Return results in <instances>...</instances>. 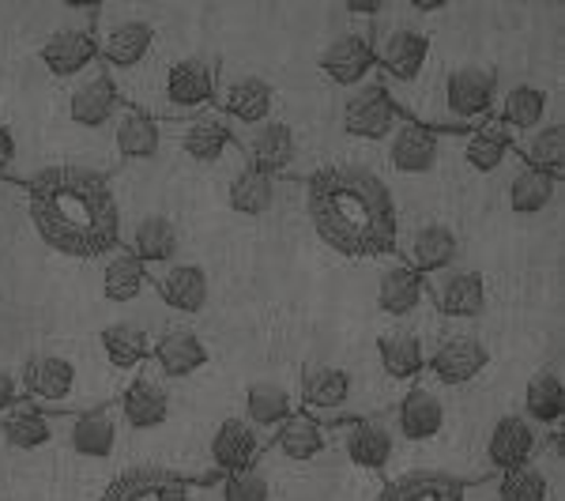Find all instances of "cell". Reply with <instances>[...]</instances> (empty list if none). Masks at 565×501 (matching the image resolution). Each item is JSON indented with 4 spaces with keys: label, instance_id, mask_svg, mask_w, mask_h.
<instances>
[{
    "label": "cell",
    "instance_id": "1",
    "mask_svg": "<svg viewBox=\"0 0 565 501\" xmlns=\"http://www.w3.org/2000/svg\"><path fill=\"white\" fill-rule=\"evenodd\" d=\"M26 212L50 249L76 260L109 257L121 245V212L106 174L87 167H50L26 185Z\"/></svg>",
    "mask_w": 565,
    "mask_h": 501
},
{
    "label": "cell",
    "instance_id": "2",
    "mask_svg": "<svg viewBox=\"0 0 565 501\" xmlns=\"http://www.w3.org/2000/svg\"><path fill=\"white\" fill-rule=\"evenodd\" d=\"M313 234L343 257H388L396 249V204L381 174L362 162H328L306 181Z\"/></svg>",
    "mask_w": 565,
    "mask_h": 501
},
{
    "label": "cell",
    "instance_id": "3",
    "mask_svg": "<svg viewBox=\"0 0 565 501\" xmlns=\"http://www.w3.org/2000/svg\"><path fill=\"white\" fill-rule=\"evenodd\" d=\"M498 76L487 65H460L441 79L437 90V129H482L487 121H494L498 109Z\"/></svg>",
    "mask_w": 565,
    "mask_h": 501
},
{
    "label": "cell",
    "instance_id": "4",
    "mask_svg": "<svg viewBox=\"0 0 565 501\" xmlns=\"http://www.w3.org/2000/svg\"><path fill=\"white\" fill-rule=\"evenodd\" d=\"M154 23L140 20V15H121V20H109L106 26L95 31V45H98V65L114 87L121 90L125 79H132L140 65H148L151 50H154Z\"/></svg>",
    "mask_w": 565,
    "mask_h": 501
},
{
    "label": "cell",
    "instance_id": "5",
    "mask_svg": "<svg viewBox=\"0 0 565 501\" xmlns=\"http://www.w3.org/2000/svg\"><path fill=\"white\" fill-rule=\"evenodd\" d=\"M218 95V65L212 57L189 53L170 65L167 79H162V109L170 117H200L207 114Z\"/></svg>",
    "mask_w": 565,
    "mask_h": 501
},
{
    "label": "cell",
    "instance_id": "6",
    "mask_svg": "<svg viewBox=\"0 0 565 501\" xmlns=\"http://www.w3.org/2000/svg\"><path fill=\"white\" fill-rule=\"evenodd\" d=\"M20 388L31 396V404L39 407V412L42 407L61 412V407H68L72 399L79 396V366L68 359V354L39 351L23 362Z\"/></svg>",
    "mask_w": 565,
    "mask_h": 501
},
{
    "label": "cell",
    "instance_id": "7",
    "mask_svg": "<svg viewBox=\"0 0 565 501\" xmlns=\"http://www.w3.org/2000/svg\"><path fill=\"white\" fill-rule=\"evenodd\" d=\"M377 57V68H381V84L392 87H412L418 84V76L426 72V61H430V34L423 26H392L385 34V42L373 50Z\"/></svg>",
    "mask_w": 565,
    "mask_h": 501
},
{
    "label": "cell",
    "instance_id": "8",
    "mask_svg": "<svg viewBox=\"0 0 565 501\" xmlns=\"http://www.w3.org/2000/svg\"><path fill=\"white\" fill-rule=\"evenodd\" d=\"M234 143L245 151V167L268 178L287 174L298 159V136L287 121H264L253 125V129H234Z\"/></svg>",
    "mask_w": 565,
    "mask_h": 501
},
{
    "label": "cell",
    "instance_id": "9",
    "mask_svg": "<svg viewBox=\"0 0 565 501\" xmlns=\"http://www.w3.org/2000/svg\"><path fill=\"white\" fill-rule=\"evenodd\" d=\"M399 125L396 103H392L388 87L377 76L359 84L343 103V129L359 140H388L392 129Z\"/></svg>",
    "mask_w": 565,
    "mask_h": 501
},
{
    "label": "cell",
    "instance_id": "10",
    "mask_svg": "<svg viewBox=\"0 0 565 501\" xmlns=\"http://www.w3.org/2000/svg\"><path fill=\"white\" fill-rule=\"evenodd\" d=\"M487 366H490V348L479 335H449V340L437 343L430 351V359H426V370H430L437 385H445V388L471 385V381L482 377Z\"/></svg>",
    "mask_w": 565,
    "mask_h": 501
},
{
    "label": "cell",
    "instance_id": "11",
    "mask_svg": "<svg viewBox=\"0 0 565 501\" xmlns=\"http://www.w3.org/2000/svg\"><path fill=\"white\" fill-rule=\"evenodd\" d=\"M354 393V377L343 366L332 362H306L302 370V404L309 418H335L348 412Z\"/></svg>",
    "mask_w": 565,
    "mask_h": 501
},
{
    "label": "cell",
    "instance_id": "12",
    "mask_svg": "<svg viewBox=\"0 0 565 501\" xmlns=\"http://www.w3.org/2000/svg\"><path fill=\"white\" fill-rule=\"evenodd\" d=\"M39 57L45 72L57 79H76V76H84V72H95L98 65L95 31H87V26H61V31H53L50 39L42 42Z\"/></svg>",
    "mask_w": 565,
    "mask_h": 501
},
{
    "label": "cell",
    "instance_id": "13",
    "mask_svg": "<svg viewBox=\"0 0 565 501\" xmlns=\"http://www.w3.org/2000/svg\"><path fill=\"white\" fill-rule=\"evenodd\" d=\"M388 162L396 174H407V178L434 174L437 162H441V136H437L430 125L399 121L388 136Z\"/></svg>",
    "mask_w": 565,
    "mask_h": 501
},
{
    "label": "cell",
    "instance_id": "14",
    "mask_svg": "<svg viewBox=\"0 0 565 501\" xmlns=\"http://www.w3.org/2000/svg\"><path fill=\"white\" fill-rule=\"evenodd\" d=\"M121 412L117 404L90 407V412L72 415L68 423V452L84 460H106L114 457L117 441H121Z\"/></svg>",
    "mask_w": 565,
    "mask_h": 501
},
{
    "label": "cell",
    "instance_id": "15",
    "mask_svg": "<svg viewBox=\"0 0 565 501\" xmlns=\"http://www.w3.org/2000/svg\"><path fill=\"white\" fill-rule=\"evenodd\" d=\"M98 501H189V482L167 468L143 463V468L121 471Z\"/></svg>",
    "mask_w": 565,
    "mask_h": 501
},
{
    "label": "cell",
    "instance_id": "16",
    "mask_svg": "<svg viewBox=\"0 0 565 501\" xmlns=\"http://www.w3.org/2000/svg\"><path fill=\"white\" fill-rule=\"evenodd\" d=\"M215 98L223 106V117H231V129H253V125L271 121V109H276V87L260 76L226 79Z\"/></svg>",
    "mask_w": 565,
    "mask_h": 501
},
{
    "label": "cell",
    "instance_id": "17",
    "mask_svg": "<svg viewBox=\"0 0 565 501\" xmlns=\"http://www.w3.org/2000/svg\"><path fill=\"white\" fill-rule=\"evenodd\" d=\"M260 449H264V437L253 430L242 415L223 418V423L215 426V434H212V445H207L212 463L223 471V476H242V471H253V468H257V460H260Z\"/></svg>",
    "mask_w": 565,
    "mask_h": 501
},
{
    "label": "cell",
    "instance_id": "18",
    "mask_svg": "<svg viewBox=\"0 0 565 501\" xmlns=\"http://www.w3.org/2000/svg\"><path fill=\"white\" fill-rule=\"evenodd\" d=\"M121 106V90L114 87V79L103 68H95L68 90V117L79 129H106L109 121H117Z\"/></svg>",
    "mask_w": 565,
    "mask_h": 501
},
{
    "label": "cell",
    "instance_id": "19",
    "mask_svg": "<svg viewBox=\"0 0 565 501\" xmlns=\"http://www.w3.org/2000/svg\"><path fill=\"white\" fill-rule=\"evenodd\" d=\"M170 407H174V399H170L167 381L154 377V373H140L136 381H129L121 399H117L121 423L132 426V430H159L170 418Z\"/></svg>",
    "mask_w": 565,
    "mask_h": 501
},
{
    "label": "cell",
    "instance_id": "20",
    "mask_svg": "<svg viewBox=\"0 0 565 501\" xmlns=\"http://www.w3.org/2000/svg\"><path fill=\"white\" fill-rule=\"evenodd\" d=\"M159 298L167 302L170 309L178 313H204L207 309V298H212V284H207V271L200 264H167V268H154L148 271Z\"/></svg>",
    "mask_w": 565,
    "mask_h": 501
},
{
    "label": "cell",
    "instance_id": "21",
    "mask_svg": "<svg viewBox=\"0 0 565 501\" xmlns=\"http://www.w3.org/2000/svg\"><path fill=\"white\" fill-rule=\"evenodd\" d=\"M151 362L162 381H185L207 366V348L193 328H167L151 340Z\"/></svg>",
    "mask_w": 565,
    "mask_h": 501
},
{
    "label": "cell",
    "instance_id": "22",
    "mask_svg": "<svg viewBox=\"0 0 565 501\" xmlns=\"http://www.w3.org/2000/svg\"><path fill=\"white\" fill-rule=\"evenodd\" d=\"M321 72L328 79H332L335 87H359L366 84L373 76V68H377V57H373V45L370 39H362V34H340V39H332L321 50Z\"/></svg>",
    "mask_w": 565,
    "mask_h": 501
},
{
    "label": "cell",
    "instance_id": "23",
    "mask_svg": "<svg viewBox=\"0 0 565 501\" xmlns=\"http://www.w3.org/2000/svg\"><path fill=\"white\" fill-rule=\"evenodd\" d=\"M445 399L434 393V388L418 385L412 393H404L396 407V426H392V434H399L404 441L412 445H430L434 437H441L445 430Z\"/></svg>",
    "mask_w": 565,
    "mask_h": 501
},
{
    "label": "cell",
    "instance_id": "24",
    "mask_svg": "<svg viewBox=\"0 0 565 501\" xmlns=\"http://www.w3.org/2000/svg\"><path fill=\"white\" fill-rule=\"evenodd\" d=\"M434 306L452 321H476L487 309V279L476 268H449L434 284Z\"/></svg>",
    "mask_w": 565,
    "mask_h": 501
},
{
    "label": "cell",
    "instance_id": "25",
    "mask_svg": "<svg viewBox=\"0 0 565 501\" xmlns=\"http://www.w3.org/2000/svg\"><path fill=\"white\" fill-rule=\"evenodd\" d=\"M535 452H540V430L524 415L498 418L494 430L487 437V460L494 471L524 468V463H532Z\"/></svg>",
    "mask_w": 565,
    "mask_h": 501
},
{
    "label": "cell",
    "instance_id": "26",
    "mask_svg": "<svg viewBox=\"0 0 565 501\" xmlns=\"http://www.w3.org/2000/svg\"><path fill=\"white\" fill-rule=\"evenodd\" d=\"M343 452L354 468L362 471H385L392 452H396V434H392V423L381 415L359 418L348 434H343Z\"/></svg>",
    "mask_w": 565,
    "mask_h": 501
},
{
    "label": "cell",
    "instance_id": "27",
    "mask_svg": "<svg viewBox=\"0 0 565 501\" xmlns=\"http://www.w3.org/2000/svg\"><path fill=\"white\" fill-rule=\"evenodd\" d=\"M463 498H468V487H463L457 476L415 468V471H404V476L388 479L373 501H463Z\"/></svg>",
    "mask_w": 565,
    "mask_h": 501
},
{
    "label": "cell",
    "instance_id": "28",
    "mask_svg": "<svg viewBox=\"0 0 565 501\" xmlns=\"http://www.w3.org/2000/svg\"><path fill=\"white\" fill-rule=\"evenodd\" d=\"M234 148V129L223 114H200L189 117V125L181 129V151H185L189 162L196 167H215V162L226 159V151Z\"/></svg>",
    "mask_w": 565,
    "mask_h": 501
},
{
    "label": "cell",
    "instance_id": "29",
    "mask_svg": "<svg viewBox=\"0 0 565 501\" xmlns=\"http://www.w3.org/2000/svg\"><path fill=\"white\" fill-rule=\"evenodd\" d=\"M377 354H381V370H385L396 385H412L418 373L426 370L430 348H426L423 332H412V328H392V332L381 335Z\"/></svg>",
    "mask_w": 565,
    "mask_h": 501
},
{
    "label": "cell",
    "instance_id": "30",
    "mask_svg": "<svg viewBox=\"0 0 565 501\" xmlns=\"http://www.w3.org/2000/svg\"><path fill=\"white\" fill-rule=\"evenodd\" d=\"M125 249H129L132 257L140 260L148 271L167 268V264H174L178 249H181L178 226L170 223L167 215H148V218H140V223L132 226V234H129V242H125Z\"/></svg>",
    "mask_w": 565,
    "mask_h": 501
},
{
    "label": "cell",
    "instance_id": "31",
    "mask_svg": "<svg viewBox=\"0 0 565 501\" xmlns=\"http://www.w3.org/2000/svg\"><path fill=\"white\" fill-rule=\"evenodd\" d=\"M460 253V238L452 226L445 223H426L412 234V245H407V268L418 271V276H434V271H449L457 264Z\"/></svg>",
    "mask_w": 565,
    "mask_h": 501
},
{
    "label": "cell",
    "instance_id": "32",
    "mask_svg": "<svg viewBox=\"0 0 565 501\" xmlns=\"http://www.w3.org/2000/svg\"><path fill=\"white\" fill-rule=\"evenodd\" d=\"M114 148L125 162H148L162 148V129L151 114L136 106H121L114 121Z\"/></svg>",
    "mask_w": 565,
    "mask_h": 501
},
{
    "label": "cell",
    "instance_id": "33",
    "mask_svg": "<svg viewBox=\"0 0 565 501\" xmlns=\"http://www.w3.org/2000/svg\"><path fill=\"white\" fill-rule=\"evenodd\" d=\"M426 302V284L418 271H412L407 264H396L381 276V287H377V309L392 321H407L415 317L418 309Z\"/></svg>",
    "mask_w": 565,
    "mask_h": 501
},
{
    "label": "cell",
    "instance_id": "34",
    "mask_svg": "<svg viewBox=\"0 0 565 501\" xmlns=\"http://www.w3.org/2000/svg\"><path fill=\"white\" fill-rule=\"evenodd\" d=\"M290 415H295L290 412V393L279 381H249V388H245V423L260 437L276 434Z\"/></svg>",
    "mask_w": 565,
    "mask_h": 501
},
{
    "label": "cell",
    "instance_id": "35",
    "mask_svg": "<svg viewBox=\"0 0 565 501\" xmlns=\"http://www.w3.org/2000/svg\"><path fill=\"white\" fill-rule=\"evenodd\" d=\"M516 143H521L524 170H535V174H546L554 181L562 178V170H565V129H562V121L540 125L535 132L516 136Z\"/></svg>",
    "mask_w": 565,
    "mask_h": 501
},
{
    "label": "cell",
    "instance_id": "36",
    "mask_svg": "<svg viewBox=\"0 0 565 501\" xmlns=\"http://www.w3.org/2000/svg\"><path fill=\"white\" fill-rule=\"evenodd\" d=\"M562 412H565V385H562V377L558 373H551V370H543V373H535L532 381H527V388H524V418L535 426V430H558V423H562Z\"/></svg>",
    "mask_w": 565,
    "mask_h": 501
},
{
    "label": "cell",
    "instance_id": "37",
    "mask_svg": "<svg viewBox=\"0 0 565 501\" xmlns=\"http://www.w3.org/2000/svg\"><path fill=\"white\" fill-rule=\"evenodd\" d=\"M53 415L39 412L34 404H20L15 412H8L0 418V437H4L8 449H20V452H34L42 445L53 441Z\"/></svg>",
    "mask_w": 565,
    "mask_h": 501
},
{
    "label": "cell",
    "instance_id": "38",
    "mask_svg": "<svg viewBox=\"0 0 565 501\" xmlns=\"http://www.w3.org/2000/svg\"><path fill=\"white\" fill-rule=\"evenodd\" d=\"M148 287H151L148 268H143V264L136 260L129 249H121V245H117V249L109 253L106 264H103V295L109 298V302L125 306V302H136V298H140Z\"/></svg>",
    "mask_w": 565,
    "mask_h": 501
},
{
    "label": "cell",
    "instance_id": "39",
    "mask_svg": "<svg viewBox=\"0 0 565 501\" xmlns=\"http://www.w3.org/2000/svg\"><path fill=\"white\" fill-rule=\"evenodd\" d=\"M543 117H546V90L543 87L516 84L505 90V98H501L498 121L505 125L509 140H516V136H524V132H535L543 125Z\"/></svg>",
    "mask_w": 565,
    "mask_h": 501
},
{
    "label": "cell",
    "instance_id": "40",
    "mask_svg": "<svg viewBox=\"0 0 565 501\" xmlns=\"http://www.w3.org/2000/svg\"><path fill=\"white\" fill-rule=\"evenodd\" d=\"M103 351L117 370H136L151 359V332L140 321H114L103 328Z\"/></svg>",
    "mask_w": 565,
    "mask_h": 501
},
{
    "label": "cell",
    "instance_id": "41",
    "mask_svg": "<svg viewBox=\"0 0 565 501\" xmlns=\"http://www.w3.org/2000/svg\"><path fill=\"white\" fill-rule=\"evenodd\" d=\"M324 445H328L324 430L309 415H290L276 430V449L282 460H298V463L317 460L324 452Z\"/></svg>",
    "mask_w": 565,
    "mask_h": 501
},
{
    "label": "cell",
    "instance_id": "42",
    "mask_svg": "<svg viewBox=\"0 0 565 501\" xmlns=\"http://www.w3.org/2000/svg\"><path fill=\"white\" fill-rule=\"evenodd\" d=\"M226 200H231V207L238 215H268L271 204H276V178L268 174H257V170H238V178L231 181V193H226Z\"/></svg>",
    "mask_w": 565,
    "mask_h": 501
},
{
    "label": "cell",
    "instance_id": "43",
    "mask_svg": "<svg viewBox=\"0 0 565 501\" xmlns=\"http://www.w3.org/2000/svg\"><path fill=\"white\" fill-rule=\"evenodd\" d=\"M498 501H551V476H546L540 463L501 471Z\"/></svg>",
    "mask_w": 565,
    "mask_h": 501
},
{
    "label": "cell",
    "instance_id": "44",
    "mask_svg": "<svg viewBox=\"0 0 565 501\" xmlns=\"http://www.w3.org/2000/svg\"><path fill=\"white\" fill-rule=\"evenodd\" d=\"M554 189L558 181L546 178V174H535V170H521L509 185V207L516 215H540L546 204L554 200Z\"/></svg>",
    "mask_w": 565,
    "mask_h": 501
},
{
    "label": "cell",
    "instance_id": "45",
    "mask_svg": "<svg viewBox=\"0 0 565 501\" xmlns=\"http://www.w3.org/2000/svg\"><path fill=\"white\" fill-rule=\"evenodd\" d=\"M505 154H509V143L490 129H479L463 140V162H468L476 174H494L501 162H505Z\"/></svg>",
    "mask_w": 565,
    "mask_h": 501
},
{
    "label": "cell",
    "instance_id": "46",
    "mask_svg": "<svg viewBox=\"0 0 565 501\" xmlns=\"http://www.w3.org/2000/svg\"><path fill=\"white\" fill-rule=\"evenodd\" d=\"M223 501H271V482L264 471H242V476H226Z\"/></svg>",
    "mask_w": 565,
    "mask_h": 501
},
{
    "label": "cell",
    "instance_id": "47",
    "mask_svg": "<svg viewBox=\"0 0 565 501\" xmlns=\"http://www.w3.org/2000/svg\"><path fill=\"white\" fill-rule=\"evenodd\" d=\"M20 396H23V388H20V381H15V373L0 366V418H4L8 412H15V407L23 404Z\"/></svg>",
    "mask_w": 565,
    "mask_h": 501
},
{
    "label": "cell",
    "instance_id": "48",
    "mask_svg": "<svg viewBox=\"0 0 565 501\" xmlns=\"http://www.w3.org/2000/svg\"><path fill=\"white\" fill-rule=\"evenodd\" d=\"M12 162H15V136L8 125H0V178L12 170Z\"/></svg>",
    "mask_w": 565,
    "mask_h": 501
},
{
    "label": "cell",
    "instance_id": "49",
    "mask_svg": "<svg viewBox=\"0 0 565 501\" xmlns=\"http://www.w3.org/2000/svg\"><path fill=\"white\" fill-rule=\"evenodd\" d=\"M348 12H351V15H366V20H373V15H385V4H381V0H351Z\"/></svg>",
    "mask_w": 565,
    "mask_h": 501
},
{
    "label": "cell",
    "instance_id": "50",
    "mask_svg": "<svg viewBox=\"0 0 565 501\" xmlns=\"http://www.w3.org/2000/svg\"><path fill=\"white\" fill-rule=\"evenodd\" d=\"M445 8V0H426V4H415V12L418 15H430V12H441Z\"/></svg>",
    "mask_w": 565,
    "mask_h": 501
}]
</instances>
